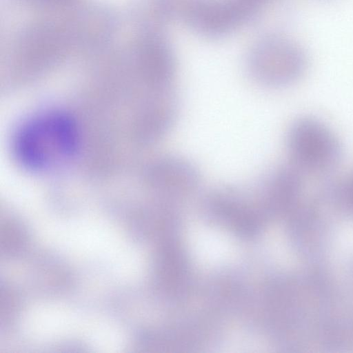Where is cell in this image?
Listing matches in <instances>:
<instances>
[{"instance_id":"5","label":"cell","mask_w":353,"mask_h":353,"mask_svg":"<svg viewBox=\"0 0 353 353\" xmlns=\"http://www.w3.org/2000/svg\"><path fill=\"white\" fill-rule=\"evenodd\" d=\"M59 14L76 53L97 56L114 46L121 19L110 5L81 1Z\"/></svg>"},{"instance_id":"9","label":"cell","mask_w":353,"mask_h":353,"mask_svg":"<svg viewBox=\"0 0 353 353\" xmlns=\"http://www.w3.org/2000/svg\"><path fill=\"white\" fill-rule=\"evenodd\" d=\"M304 176L291 163L279 165L258 181L256 191L265 205L271 208H286L301 194Z\"/></svg>"},{"instance_id":"2","label":"cell","mask_w":353,"mask_h":353,"mask_svg":"<svg viewBox=\"0 0 353 353\" xmlns=\"http://www.w3.org/2000/svg\"><path fill=\"white\" fill-rule=\"evenodd\" d=\"M7 47L10 64L25 72L45 69L75 54L60 16L21 26L12 35Z\"/></svg>"},{"instance_id":"10","label":"cell","mask_w":353,"mask_h":353,"mask_svg":"<svg viewBox=\"0 0 353 353\" xmlns=\"http://www.w3.org/2000/svg\"><path fill=\"white\" fill-rule=\"evenodd\" d=\"M17 8L58 14L74 6L81 0H6Z\"/></svg>"},{"instance_id":"1","label":"cell","mask_w":353,"mask_h":353,"mask_svg":"<svg viewBox=\"0 0 353 353\" xmlns=\"http://www.w3.org/2000/svg\"><path fill=\"white\" fill-rule=\"evenodd\" d=\"M79 132L68 116L50 113L30 121L19 132L17 155L27 167L44 169L71 157L79 145Z\"/></svg>"},{"instance_id":"4","label":"cell","mask_w":353,"mask_h":353,"mask_svg":"<svg viewBox=\"0 0 353 353\" xmlns=\"http://www.w3.org/2000/svg\"><path fill=\"white\" fill-rule=\"evenodd\" d=\"M245 70L257 85L268 89H281L296 82L305 66L304 57L288 40L276 36H264L248 50Z\"/></svg>"},{"instance_id":"12","label":"cell","mask_w":353,"mask_h":353,"mask_svg":"<svg viewBox=\"0 0 353 353\" xmlns=\"http://www.w3.org/2000/svg\"><path fill=\"white\" fill-rule=\"evenodd\" d=\"M250 4L257 8L259 11L261 8L265 5V3L270 0H245Z\"/></svg>"},{"instance_id":"7","label":"cell","mask_w":353,"mask_h":353,"mask_svg":"<svg viewBox=\"0 0 353 353\" xmlns=\"http://www.w3.org/2000/svg\"><path fill=\"white\" fill-rule=\"evenodd\" d=\"M258 14L245 0H196L183 22L203 37L219 39L253 21Z\"/></svg>"},{"instance_id":"6","label":"cell","mask_w":353,"mask_h":353,"mask_svg":"<svg viewBox=\"0 0 353 353\" xmlns=\"http://www.w3.org/2000/svg\"><path fill=\"white\" fill-rule=\"evenodd\" d=\"M125 45L134 69L152 88L172 87L176 58L165 33L136 34Z\"/></svg>"},{"instance_id":"8","label":"cell","mask_w":353,"mask_h":353,"mask_svg":"<svg viewBox=\"0 0 353 353\" xmlns=\"http://www.w3.org/2000/svg\"><path fill=\"white\" fill-rule=\"evenodd\" d=\"M148 178L156 190L171 196L190 194L201 181V172L194 163L172 154L155 161L149 169Z\"/></svg>"},{"instance_id":"11","label":"cell","mask_w":353,"mask_h":353,"mask_svg":"<svg viewBox=\"0 0 353 353\" xmlns=\"http://www.w3.org/2000/svg\"><path fill=\"white\" fill-rule=\"evenodd\" d=\"M334 191L353 210V170L345 179H335Z\"/></svg>"},{"instance_id":"3","label":"cell","mask_w":353,"mask_h":353,"mask_svg":"<svg viewBox=\"0 0 353 353\" xmlns=\"http://www.w3.org/2000/svg\"><path fill=\"white\" fill-rule=\"evenodd\" d=\"M290 163L304 175L327 174L343 157L341 143L321 120L303 117L295 120L286 136Z\"/></svg>"}]
</instances>
